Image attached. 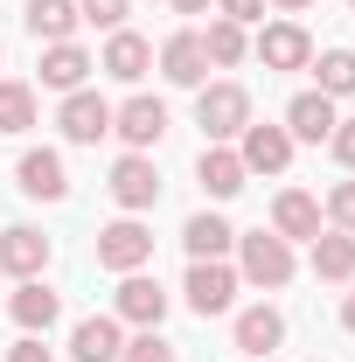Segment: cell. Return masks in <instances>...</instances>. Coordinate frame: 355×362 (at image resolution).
<instances>
[{"label": "cell", "instance_id": "cell-17", "mask_svg": "<svg viewBox=\"0 0 355 362\" xmlns=\"http://www.w3.org/2000/svg\"><path fill=\"white\" fill-rule=\"evenodd\" d=\"M195 181H202V195L209 202H230V195H244V160H237V146H202V160H195Z\"/></svg>", "mask_w": 355, "mask_h": 362}, {"label": "cell", "instance_id": "cell-31", "mask_svg": "<svg viewBox=\"0 0 355 362\" xmlns=\"http://www.w3.org/2000/svg\"><path fill=\"white\" fill-rule=\"evenodd\" d=\"M327 153H334L342 168H355V119H334V133H327Z\"/></svg>", "mask_w": 355, "mask_h": 362}, {"label": "cell", "instance_id": "cell-11", "mask_svg": "<svg viewBox=\"0 0 355 362\" xmlns=\"http://www.w3.org/2000/svg\"><path fill=\"white\" fill-rule=\"evenodd\" d=\"M161 77L181 84V90H202V84H209V56H202V35H195V28H181V35L161 42Z\"/></svg>", "mask_w": 355, "mask_h": 362}, {"label": "cell", "instance_id": "cell-23", "mask_svg": "<svg viewBox=\"0 0 355 362\" xmlns=\"http://www.w3.org/2000/svg\"><path fill=\"white\" fill-rule=\"evenodd\" d=\"M313 279H327V286H349L355 279V237L349 230H320L313 237Z\"/></svg>", "mask_w": 355, "mask_h": 362}, {"label": "cell", "instance_id": "cell-12", "mask_svg": "<svg viewBox=\"0 0 355 362\" xmlns=\"http://www.w3.org/2000/svg\"><path fill=\"white\" fill-rule=\"evenodd\" d=\"M14 175H21V195H35V202H63L70 195V175H63V153L56 146H28Z\"/></svg>", "mask_w": 355, "mask_h": 362}, {"label": "cell", "instance_id": "cell-5", "mask_svg": "<svg viewBox=\"0 0 355 362\" xmlns=\"http://www.w3.org/2000/svg\"><path fill=\"white\" fill-rule=\"evenodd\" d=\"M188 307L209 320V314H230V300H237V265H223V258H188Z\"/></svg>", "mask_w": 355, "mask_h": 362}, {"label": "cell", "instance_id": "cell-19", "mask_svg": "<svg viewBox=\"0 0 355 362\" xmlns=\"http://www.w3.org/2000/svg\"><path fill=\"white\" fill-rule=\"evenodd\" d=\"M119 349H126L119 314H91V320L70 327V356H77V362H119Z\"/></svg>", "mask_w": 355, "mask_h": 362}, {"label": "cell", "instance_id": "cell-8", "mask_svg": "<svg viewBox=\"0 0 355 362\" xmlns=\"http://www.w3.org/2000/svg\"><path fill=\"white\" fill-rule=\"evenodd\" d=\"M112 133L126 139V153L161 146V139H168V105H161V98H126V105L112 112Z\"/></svg>", "mask_w": 355, "mask_h": 362}, {"label": "cell", "instance_id": "cell-21", "mask_svg": "<svg viewBox=\"0 0 355 362\" xmlns=\"http://www.w3.org/2000/svg\"><path fill=\"white\" fill-rule=\"evenodd\" d=\"M91 70H98V63H91L77 42H49L42 49V90H63V98H70V90H84Z\"/></svg>", "mask_w": 355, "mask_h": 362}, {"label": "cell", "instance_id": "cell-2", "mask_svg": "<svg viewBox=\"0 0 355 362\" xmlns=\"http://www.w3.org/2000/svg\"><path fill=\"white\" fill-rule=\"evenodd\" d=\"M237 279H251V286L279 293V286L293 279V244H286V237H272V230L237 237Z\"/></svg>", "mask_w": 355, "mask_h": 362}, {"label": "cell", "instance_id": "cell-18", "mask_svg": "<svg viewBox=\"0 0 355 362\" xmlns=\"http://www.w3.org/2000/svg\"><path fill=\"white\" fill-rule=\"evenodd\" d=\"M7 314H14V327H21V334H49V327H56V314H63V300L49 293L42 279H21V286H14V300H7Z\"/></svg>", "mask_w": 355, "mask_h": 362}, {"label": "cell", "instance_id": "cell-7", "mask_svg": "<svg viewBox=\"0 0 355 362\" xmlns=\"http://www.w3.org/2000/svg\"><path fill=\"white\" fill-rule=\"evenodd\" d=\"M112 314L126 320V327H161L168 320V286L146 279V272H126L119 293H112Z\"/></svg>", "mask_w": 355, "mask_h": 362}, {"label": "cell", "instance_id": "cell-27", "mask_svg": "<svg viewBox=\"0 0 355 362\" xmlns=\"http://www.w3.org/2000/svg\"><path fill=\"white\" fill-rule=\"evenodd\" d=\"M28 126H35V90L0 84V133H28Z\"/></svg>", "mask_w": 355, "mask_h": 362}, {"label": "cell", "instance_id": "cell-4", "mask_svg": "<svg viewBox=\"0 0 355 362\" xmlns=\"http://www.w3.org/2000/svg\"><path fill=\"white\" fill-rule=\"evenodd\" d=\"M105 188H112V202H119L126 216H146V209L161 202V168H153L146 153H119V160H112V181H105Z\"/></svg>", "mask_w": 355, "mask_h": 362}, {"label": "cell", "instance_id": "cell-28", "mask_svg": "<svg viewBox=\"0 0 355 362\" xmlns=\"http://www.w3.org/2000/svg\"><path fill=\"white\" fill-rule=\"evenodd\" d=\"M119 362H181V356H175V341H168L161 327H139L133 341L119 349Z\"/></svg>", "mask_w": 355, "mask_h": 362}, {"label": "cell", "instance_id": "cell-15", "mask_svg": "<svg viewBox=\"0 0 355 362\" xmlns=\"http://www.w3.org/2000/svg\"><path fill=\"white\" fill-rule=\"evenodd\" d=\"M49 265V237L28 223H7L0 230V272H14V279H42Z\"/></svg>", "mask_w": 355, "mask_h": 362}, {"label": "cell", "instance_id": "cell-14", "mask_svg": "<svg viewBox=\"0 0 355 362\" xmlns=\"http://www.w3.org/2000/svg\"><path fill=\"white\" fill-rule=\"evenodd\" d=\"M334 119H342V112H334V98H327V90H300V98L286 105V133H293V146H300V139L320 146V139L334 133Z\"/></svg>", "mask_w": 355, "mask_h": 362}, {"label": "cell", "instance_id": "cell-3", "mask_svg": "<svg viewBox=\"0 0 355 362\" xmlns=\"http://www.w3.org/2000/svg\"><path fill=\"white\" fill-rule=\"evenodd\" d=\"M98 265L119 272V279H126V272H146V265H153V230L139 223V216L105 223V230H98Z\"/></svg>", "mask_w": 355, "mask_h": 362}, {"label": "cell", "instance_id": "cell-37", "mask_svg": "<svg viewBox=\"0 0 355 362\" xmlns=\"http://www.w3.org/2000/svg\"><path fill=\"white\" fill-rule=\"evenodd\" d=\"M349 14H355V0H349Z\"/></svg>", "mask_w": 355, "mask_h": 362}, {"label": "cell", "instance_id": "cell-22", "mask_svg": "<svg viewBox=\"0 0 355 362\" xmlns=\"http://www.w3.org/2000/svg\"><path fill=\"white\" fill-rule=\"evenodd\" d=\"M279 341H286V314H279V307H244V314H237V349H244V356L265 362Z\"/></svg>", "mask_w": 355, "mask_h": 362}, {"label": "cell", "instance_id": "cell-32", "mask_svg": "<svg viewBox=\"0 0 355 362\" xmlns=\"http://www.w3.org/2000/svg\"><path fill=\"white\" fill-rule=\"evenodd\" d=\"M223 21H237V28H251V21H265V0H216Z\"/></svg>", "mask_w": 355, "mask_h": 362}, {"label": "cell", "instance_id": "cell-36", "mask_svg": "<svg viewBox=\"0 0 355 362\" xmlns=\"http://www.w3.org/2000/svg\"><path fill=\"white\" fill-rule=\"evenodd\" d=\"M272 7H286V14H300V7H313V0H272Z\"/></svg>", "mask_w": 355, "mask_h": 362}, {"label": "cell", "instance_id": "cell-25", "mask_svg": "<svg viewBox=\"0 0 355 362\" xmlns=\"http://www.w3.org/2000/svg\"><path fill=\"white\" fill-rule=\"evenodd\" d=\"M202 56H209V63H216V70H237V63H244V56H251V35H244V28H237V21H209V28H202Z\"/></svg>", "mask_w": 355, "mask_h": 362}, {"label": "cell", "instance_id": "cell-26", "mask_svg": "<svg viewBox=\"0 0 355 362\" xmlns=\"http://www.w3.org/2000/svg\"><path fill=\"white\" fill-rule=\"evenodd\" d=\"M307 70L320 77L313 90H327V98H355V49H320Z\"/></svg>", "mask_w": 355, "mask_h": 362}, {"label": "cell", "instance_id": "cell-16", "mask_svg": "<svg viewBox=\"0 0 355 362\" xmlns=\"http://www.w3.org/2000/svg\"><path fill=\"white\" fill-rule=\"evenodd\" d=\"M98 70L119 77V84H139V77L153 70V42L133 35V28H112V42H105V56H98Z\"/></svg>", "mask_w": 355, "mask_h": 362}, {"label": "cell", "instance_id": "cell-29", "mask_svg": "<svg viewBox=\"0 0 355 362\" xmlns=\"http://www.w3.org/2000/svg\"><path fill=\"white\" fill-rule=\"evenodd\" d=\"M126 7H133V0H77V14L98 21V28H126Z\"/></svg>", "mask_w": 355, "mask_h": 362}, {"label": "cell", "instance_id": "cell-38", "mask_svg": "<svg viewBox=\"0 0 355 362\" xmlns=\"http://www.w3.org/2000/svg\"><path fill=\"white\" fill-rule=\"evenodd\" d=\"M244 362H258V356H244Z\"/></svg>", "mask_w": 355, "mask_h": 362}, {"label": "cell", "instance_id": "cell-13", "mask_svg": "<svg viewBox=\"0 0 355 362\" xmlns=\"http://www.w3.org/2000/svg\"><path fill=\"white\" fill-rule=\"evenodd\" d=\"M258 63H265V70H307L313 63V35L300 21H272L265 35H258Z\"/></svg>", "mask_w": 355, "mask_h": 362}, {"label": "cell", "instance_id": "cell-35", "mask_svg": "<svg viewBox=\"0 0 355 362\" xmlns=\"http://www.w3.org/2000/svg\"><path fill=\"white\" fill-rule=\"evenodd\" d=\"M342 327L355 334V286H349V300H342Z\"/></svg>", "mask_w": 355, "mask_h": 362}, {"label": "cell", "instance_id": "cell-33", "mask_svg": "<svg viewBox=\"0 0 355 362\" xmlns=\"http://www.w3.org/2000/svg\"><path fill=\"white\" fill-rule=\"evenodd\" d=\"M7 362H49V349H42V334H21L14 349H7Z\"/></svg>", "mask_w": 355, "mask_h": 362}, {"label": "cell", "instance_id": "cell-10", "mask_svg": "<svg viewBox=\"0 0 355 362\" xmlns=\"http://www.w3.org/2000/svg\"><path fill=\"white\" fill-rule=\"evenodd\" d=\"M272 237H286V244H313L320 237V202L307 188H279L272 195Z\"/></svg>", "mask_w": 355, "mask_h": 362}, {"label": "cell", "instance_id": "cell-6", "mask_svg": "<svg viewBox=\"0 0 355 362\" xmlns=\"http://www.w3.org/2000/svg\"><path fill=\"white\" fill-rule=\"evenodd\" d=\"M237 160H244V175H286V168H293V133L251 119V126L237 133Z\"/></svg>", "mask_w": 355, "mask_h": 362}, {"label": "cell", "instance_id": "cell-20", "mask_svg": "<svg viewBox=\"0 0 355 362\" xmlns=\"http://www.w3.org/2000/svg\"><path fill=\"white\" fill-rule=\"evenodd\" d=\"M21 21H28V35L49 49V42H77V21H84V14H77V0H28Z\"/></svg>", "mask_w": 355, "mask_h": 362}, {"label": "cell", "instance_id": "cell-24", "mask_svg": "<svg viewBox=\"0 0 355 362\" xmlns=\"http://www.w3.org/2000/svg\"><path fill=\"white\" fill-rule=\"evenodd\" d=\"M181 244H188V258H230V251H237V230L223 223L216 209H202V216L181 223Z\"/></svg>", "mask_w": 355, "mask_h": 362}, {"label": "cell", "instance_id": "cell-34", "mask_svg": "<svg viewBox=\"0 0 355 362\" xmlns=\"http://www.w3.org/2000/svg\"><path fill=\"white\" fill-rule=\"evenodd\" d=\"M168 7H175V14H209L216 0H168Z\"/></svg>", "mask_w": 355, "mask_h": 362}, {"label": "cell", "instance_id": "cell-30", "mask_svg": "<svg viewBox=\"0 0 355 362\" xmlns=\"http://www.w3.org/2000/svg\"><path fill=\"white\" fill-rule=\"evenodd\" d=\"M327 216H334V230H349V237H355V181H334V195H327Z\"/></svg>", "mask_w": 355, "mask_h": 362}, {"label": "cell", "instance_id": "cell-9", "mask_svg": "<svg viewBox=\"0 0 355 362\" xmlns=\"http://www.w3.org/2000/svg\"><path fill=\"white\" fill-rule=\"evenodd\" d=\"M56 126H63L70 146H98V139L112 133V105H105L98 90H70V98H63V112H56Z\"/></svg>", "mask_w": 355, "mask_h": 362}, {"label": "cell", "instance_id": "cell-1", "mask_svg": "<svg viewBox=\"0 0 355 362\" xmlns=\"http://www.w3.org/2000/svg\"><path fill=\"white\" fill-rule=\"evenodd\" d=\"M195 126H202L209 146H230V139L251 126V90L230 84V77H223V84H202L195 90Z\"/></svg>", "mask_w": 355, "mask_h": 362}]
</instances>
